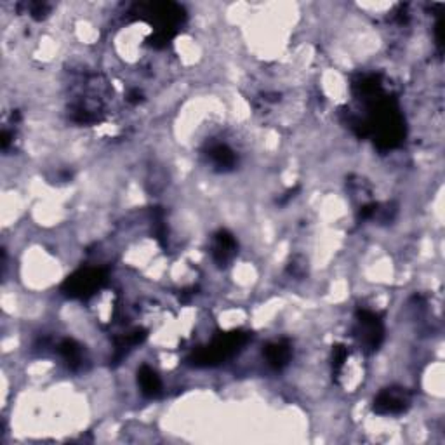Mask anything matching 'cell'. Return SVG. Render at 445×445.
Instances as JSON below:
<instances>
[{"label":"cell","mask_w":445,"mask_h":445,"mask_svg":"<svg viewBox=\"0 0 445 445\" xmlns=\"http://www.w3.org/2000/svg\"><path fill=\"white\" fill-rule=\"evenodd\" d=\"M409 404V397L402 388H388L378 395L374 409L379 414H397L402 412Z\"/></svg>","instance_id":"obj_1"},{"label":"cell","mask_w":445,"mask_h":445,"mask_svg":"<svg viewBox=\"0 0 445 445\" xmlns=\"http://www.w3.org/2000/svg\"><path fill=\"white\" fill-rule=\"evenodd\" d=\"M265 357L272 367H275V369L285 367L292 357L291 345H289L287 341L270 343L265 349Z\"/></svg>","instance_id":"obj_2"},{"label":"cell","mask_w":445,"mask_h":445,"mask_svg":"<svg viewBox=\"0 0 445 445\" xmlns=\"http://www.w3.org/2000/svg\"><path fill=\"white\" fill-rule=\"evenodd\" d=\"M138 383H140L141 391L148 397H157L162 390V381L157 376V372L151 367H148V365H143L138 372Z\"/></svg>","instance_id":"obj_3"}]
</instances>
